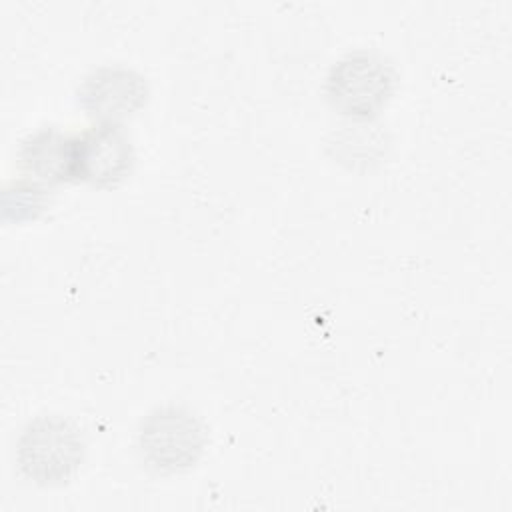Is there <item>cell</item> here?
<instances>
[{
	"label": "cell",
	"mask_w": 512,
	"mask_h": 512,
	"mask_svg": "<svg viewBox=\"0 0 512 512\" xmlns=\"http://www.w3.org/2000/svg\"><path fill=\"white\" fill-rule=\"evenodd\" d=\"M84 442L80 430L60 416H40L20 434L16 458L22 472L38 484L66 482L80 466Z\"/></svg>",
	"instance_id": "obj_1"
},
{
	"label": "cell",
	"mask_w": 512,
	"mask_h": 512,
	"mask_svg": "<svg viewBox=\"0 0 512 512\" xmlns=\"http://www.w3.org/2000/svg\"><path fill=\"white\" fill-rule=\"evenodd\" d=\"M204 444L202 422L180 406H164L150 412L138 430L140 454L158 472H180L194 466Z\"/></svg>",
	"instance_id": "obj_2"
},
{
	"label": "cell",
	"mask_w": 512,
	"mask_h": 512,
	"mask_svg": "<svg viewBox=\"0 0 512 512\" xmlns=\"http://www.w3.org/2000/svg\"><path fill=\"white\" fill-rule=\"evenodd\" d=\"M390 66L370 52H356L338 62L328 78V94L344 114L368 118L392 90Z\"/></svg>",
	"instance_id": "obj_3"
},
{
	"label": "cell",
	"mask_w": 512,
	"mask_h": 512,
	"mask_svg": "<svg viewBox=\"0 0 512 512\" xmlns=\"http://www.w3.org/2000/svg\"><path fill=\"white\" fill-rule=\"evenodd\" d=\"M132 146L118 122L98 126L76 138V178L92 184H116L132 166Z\"/></svg>",
	"instance_id": "obj_4"
},
{
	"label": "cell",
	"mask_w": 512,
	"mask_h": 512,
	"mask_svg": "<svg viewBox=\"0 0 512 512\" xmlns=\"http://www.w3.org/2000/svg\"><path fill=\"white\" fill-rule=\"evenodd\" d=\"M146 100L144 78L120 66H104L86 76L80 88L82 106L100 122H116Z\"/></svg>",
	"instance_id": "obj_5"
},
{
	"label": "cell",
	"mask_w": 512,
	"mask_h": 512,
	"mask_svg": "<svg viewBox=\"0 0 512 512\" xmlns=\"http://www.w3.org/2000/svg\"><path fill=\"white\" fill-rule=\"evenodd\" d=\"M20 166L46 182L76 178V138L64 136L56 128H42L30 134L20 148Z\"/></svg>",
	"instance_id": "obj_6"
},
{
	"label": "cell",
	"mask_w": 512,
	"mask_h": 512,
	"mask_svg": "<svg viewBox=\"0 0 512 512\" xmlns=\"http://www.w3.org/2000/svg\"><path fill=\"white\" fill-rule=\"evenodd\" d=\"M48 204L46 190L38 182H12L4 190V218L6 220H28L36 218Z\"/></svg>",
	"instance_id": "obj_7"
}]
</instances>
